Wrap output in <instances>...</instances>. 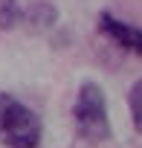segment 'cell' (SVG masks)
Listing matches in <instances>:
<instances>
[{
	"label": "cell",
	"mask_w": 142,
	"mask_h": 148,
	"mask_svg": "<svg viewBox=\"0 0 142 148\" xmlns=\"http://www.w3.org/2000/svg\"><path fill=\"white\" fill-rule=\"evenodd\" d=\"M23 23H29V29L35 32H44V29H52L58 23V9L46 0H38L29 9H23Z\"/></svg>",
	"instance_id": "277c9868"
},
{
	"label": "cell",
	"mask_w": 142,
	"mask_h": 148,
	"mask_svg": "<svg viewBox=\"0 0 142 148\" xmlns=\"http://www.w3.org/2000/svg\"><path fill=\"white\" fill-rule=\"evenodd\" d=\"M20 23H23V9L18 6V0L0 3V29L9 32V29H18Z\"/></svg>",
	"instance_id": "5b68a950"
},
{
	"label": "cell",
	"mask_w": 142,
	"mask_h": 148,
	"mask_svg": "<svg viewBox=\"0 0 142 148\" xmlns=\"http://www.w3.org/2000/svg\"><path fill=\"white\" fill-rule=\"evenodd\" d=\"M0 3H6V0H0Z\"/></svg>",
	"instance_id": "ba28073f"
},
{
	"label": "cell",
	"mask_w": 142,
	"mask_h": 148,
	"mask_svg": "<svg viewBox=\"0 0 142 148\" xmlns=\"http://www.w3.org/2000/svg\"><path fill=\"white\" fill-rule=\"evenodd\" d=\"M12 99H15V96H9V93L0 90V134H3V122H6V110H9Z\"/></svg>",
	"instance_id": "52a82bcc"
},
{
	"label": "cell",
	"mask_w": 142,
	"mask_h": 148,
	"mask_svg": "<svg viewBox=\"0 0 142 148\" xmlns=\"http://www.w3.org/2000/svg\"><path fill=\"white\" fill-rule=\"evenodd\" d=\"M41 136H44V125H41V116L26 108L23 102L12 99L9 110H6V122H3V139L9 148H38L41 145Z\"/></svg>",
	"instance_id": "7a4b0ae2"
},
{
	"label": "cell",
	"mask_w": 142,
	"mask_h": 148,
	"mask_svg": "<svg viewBox=\"0 0 142 148\" xmlns=\"http://www.w3.org/2000/svg\"><path fill=\"white\" fill-rule=\"evenodd\" d=\"M73 122H76V134L90 145L107 142L113 136L110 113H107V96H104L102 84L84 82L79 87L76 102H73Z\"/></svg>",
	"instance_id": "6da1fadb"
},
{
	"label": "cell",
	"mask_w": 142,
	"mask_h": 148,
	"mask_svg": "<svg viewBox=\"0 0 142 148\" xmlns=\"http://www.w3.org/2000/svg\"><path fill=\"white\" fill-rule=\"evenodd\" d=\"M99 29H102L119 49H128V52L142 55V29H139V26L125 23V21L113 18L110 12H102V15H99Z\"/></svg>",
	"instance_id": "3957f363"
},
{
	"label": "cell",
	"mask_w": 142,
	"mask_h": 148,
	"mask_svg": "<svg viewBox=\"0 0 142 148\" xmlns=\"http://www.w3.org/2000/svg\"><path fill=\"white\" fill-rule=\"evenodd\" d=\"M128 105H130L133 128H136V134H142V79L130 87V93H128Z\"/></svg>",
	"instance_id": "8992f818"
}]
</instances>
